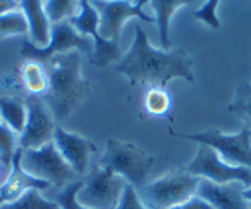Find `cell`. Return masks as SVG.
<instances>
[{"label": "cell", "instance_id": "obj_1", "mask_svg": "<svg viewBox=\"0 0 251 209\" xmlns=\"http://www.w3.org/2000/svg\"><path fill=\"white\" fill-rule=\"evenodd\" d=\"M114 70L126 75L132 84L146 82L152 84V87H164L176 77L194 82L193 60L186 50L174 49L166 52L154 49L141 27H136L131 49L116 64Z\"/></svg>", "mask_w": 251, "mask_h": 209}, {"label": "cell", "instance_id": "obj_2", "mask_svg": "<svg viewBox=\"0 0 251 209\" xmlns=\"http://www.w3.org/2000/svg\"><path fill=\"white\" fill-rule=\"evenodd\" d=\"M44 66L49 74V91L42 99L54 119L62 122L82 106L91 91L80 74V54L77 50L57 54Z\"/></svg>", "mask_w": 251, "mask_h": 209}, {"label": "cell", "instance_id": "obj_3", "mask_svg": "<svg viewBox=\"0 0 251 209\" xmlns=\"http://www.w3.org/2000/svg\"><path fill=\"white\" fill-rule=\"evenodd\" d=\"M99 166L124 178L127 184L139 189L144 186L149 172L154 167V158L136 144L109 138Z\"/></svg>", "mask_w": 251, "mask_h": 209}, {"label": "cell", "instance_id": "obj_4", "mask_svg": "<svg viewBox=\"0 0 251 209\" xmlns=\"http://www.w3.org/2000/svg\"><path fill=\"white\" fill-rule=\"evenodd\" d=\"M200 181L186 169H174L139 187L137 196L148 209H171L194 198Z\"/></svg>", "mask_w": 251, "mask_h": 209}, {"label": "cell", "instance_id": "obj_5", "mask_svg": "<svg viewBox=\"0 0 251 209\" xmlns=\"http://www.w3.org/2000/svg\"><path fill=\"white\" fill-rule=\"evenodd\" d=\"M20 164H22V169L32 178L55 184V186H69L75 183L72 179L77 176L66 163V159L60 156L54 142H49L39 149L22 151Z\"/></svg>", "mask_w": 251, "mask_h": 209}, {"label": "cell", "instance_id": "obj_6", "mask_svg": "<svg viewBox=\"0 0 251 209\" xmlns=\"http://www.w3.org/2000/svg\"><path fill=\"white\" fill-rule=\"evenodd\" d=\"M126 187L127 181L124 178L96 166L77 192V203L87 209H116Z\"/></svg>", "mask_w": 251, "mask_h": 209}, {"label": "cell", "instance_id": "obj_7", "mask_svg": "<svg viewBox=\"0 0 251 209\" xmlns=\"http://www.w3.org/2000/svg\"><path fill=\"white\" fill-rule=\"evenodd\" d=\"M71 50L84 52V54L91 55L92 50H94V42H92V39L80 35L69 22L52 25L50 44L46 49L35 47L29 39L22 40V46H20V55L22 57H25V60H37L40 64L49 62L54 55L66 54V52Z\"/></svg>", "mask_w": 251, "mask_h": 209}, {"label": "cell", "instance_id": "obj_8", "mask_svg": "<svg viewBox=\"0 0 251 209\" xmlns=\"http://www.w3.org/2000/svg\"><path fill=\"white\" fill-rule=\"evenodd\" d=\"M179 138L211 146L229 166L251 169V131L248 127H243L238 134H225L218 129H209L200 134H181Z\"/></svg>", "mask_w": 251, "mask_h": 209}, {"label": "cell", "instance_id": "obj_9", "mask_svg": "<svg viewBox=\"0 0 251 209\" xmlns=\"http://www.w3.org/2000/svg\"><path fill=\"white\" fill-rule=\"evenodd\" d=\"M184 169L191 176L211 181V183L216 184L240 183L245 187L251 186V169L240 166H229L218 156V152L211 146H206V144H200L196 158Z\"/></svg>", "mask_w": 251, "mask_h": 209}, {"label": "cell", "instance_id": "obj_10", "mask_svg": "<svg viewBox=\"0 0 251 209\" xmlns=\"http://www.w3.org/2000/svg\"><path fill=\"white\" fill-rule=\"evenodd\" d=\"M69 23L79 32L80 35L87 37L91 35L92 42H94V50L89 55V62L96 67H106L111 62H119L123 59V52H121L117 42L111 40H104L99 35V14L94 9L92 2H79V12L72 19H69Z\"/></svg>", "mask_w": 251, "mask_h": 209}, {"label": "cell", "instance_id": "obj_11", "mask_svg": "<svg viewBox=\"0 0 251 209\" xmlns=\"http://www.w3.org/2000/svg\"><path fill=\"white\" fill-rule=\"evenodd\" d=\"M27 122L25 129L19 136V147L22 151L39 149L54 140L55 119L42 97L30 95L25 102Z\"/></svg>", "mask_w": 251, "mask_h": 209}, {"label": "cell", "instance_id": "obj_12", "mask_svg": "<svg viewBox=\"0 0 251 209\" xmlns=\"http://www.w3.org/2000/svg\"><path fill=\"white\" fill-rule=\"evenodd\" d=\"M146 3L149 2H92L99 14V35L104 40L117 42L123 25L129 19L137 17L144 22H152V17L144 12Z\"/></svg>", "mask_w": 251, "mask_h": 209}, {"label": "cell", "instance_id": "obj_13", "mask_svg": "<svg viewBox=\"0 0 251 209\" xmlns=\"http://www.w3.org/2000/svg\"><path fill=\"white\" fill-rule=\"evenodd\" d=\"M52 142L55 144L60 156L66 159V163L74 169L77 176L86 172L89 166V158L97 151L96 146L87 138L69 132L60 126L55 127Z\"/></svg>", "mask_w": 251, "mask_h": 209}, {"label": "cell", "instance_id": "obj_14", "mask_svg": "<svg viewBox=\"0 0 251 209\" xmlns=\"http://www.w3.org/2000/svg\"><path fill=\"white\" fill-rule=\"evenodd\" d=\"M245 186L240 183L216 184L201 179L196 196L208 203L213 209H250V203L245 199Z\"/></svg>", "mask_w": 251, "mask_h": 209}, {"label": "cell", "instance_id": "obj_15", "mask_svg": "<svg viewBox=\"0 0 251 209\" xmlns=\"http://www.w3.org/2000/svg\"><path fill=\"white\" fill-rule=\"evenodd\" d=\"M20 156H22V149L19 147L17 154H15V158H14V163H12L9 176H7V179L3 181L2 186H0V206L19 199L20 196H24L30 189L42 191L50 186L46 181L35 179V178H32L30 174H27V172L22 169Z\"/></svg>", "mask_w": 251, "mask_h": 209}, {"label": "cell", "instance_id": "obj_16", "mask_svg": "<svg viewBox=\"0 0 251 209\" xmlns=\"http://www.w3.org/2000/svg\"><path fill=\"white\" fill-rule=\"evenodd\" d=\"M20 10L24 12L29 23V40L39 49H46L50 44L52 23L44 10V3L39 0H24L20 2Z\"/></svg>", "mask_w": 251, "mask_h": 209}, {"label": "cell", "instance_id": "obj_17", "mask_svg": "<svg viewBox=\"0 0 251 209\" xmlns=\"http://www.w3.org/2000/svg\"><path fill=\"white\" fill-rule=\"evenodd\" d=\"M191 2H183V0H152L149 2L151 9L156 12L157 32H159V44L161 49L169 52L171 50V39H169V22L176 10L181 7L188 5Z\"/></svg>", "mask_w": 251, "mask_h": 209}, {"label": "cell", "instance_id": "obj_18", "mask_svg": "<svg viewBox=\"0 0 251 209\" xmlns=\"http://www.w3.org/2000/svg\"><path fill=\"white\" fill-rule=\"evenodd\" d=\"M20 79L30 95H46L49 91V74L44 64L25 60L20 67Z\"/></svg>", "mask_w": 251, "mask_h": 209}, {"label": "cell", "instance_id": "obj_19", "mask_svg": "<svg viewBox=\"0 0 251 209\" xmlns=\"http://www.w3.org/2000/svg\"><path fill=\"white\" fill-rule=\"evenodd\" d=\"M0 116L3 124L10 127L15 134H22L27 122V107L25 104L19 102L10 97H0Z\"/></svg>", "mask_w": 251, "mask_h": 209}, {"label": "cell", "instance_id": "obj_20", "mask_svg": "<svg viewBox=\"0 0 251 209\" xmlns=\"http://www.w3.org/2000/svg\"><path fill=\"white\" fill-rule=\"evenodd\" d=\"M228 111L233 116H236L245 124V127L251 131V84L241 82L236 87V94H234V99L229 104Z\"/></svg>", "mask_w": 251, "mask_h": 209}, {"label": "cell", "instance_id": "obj_21", "mask_svg": "<svg viewBox=\"0 0 251 209\" xmlns=\"http://www.w3.org/2000/svg\"><path fill=\"white\" fill-rule=\"evenodd\" d=\"M0 209H60V206L55 201L44 198L39 189H30L19 199L2 204Z\"/></svg>", "mask_w": 251, "mask_h": 209}, {"label": "cell", "instance_id": "obj_22", "mask_svg": "<svg viewBox=\"0 0 251 209\" xmlns=\"http://www.w3.org/2000/svg\"><path fill=\"white\" fill-rule=\"evenodd\" d=\"M144 109L151 116H168L171 111V95L164 87H149L144 95Z\"/></svg>", "mask_w": 251, "mask_h": 209}, {"label": "cell", "instance_id": "obj_23", "mask_svg": "<svg viewBox=\"0 0 251 209\" xmlns=\"http://www.w3.org/2000/svg\"><path fill=\"white\" fill-rule=\"evenodd\" d=\"M44 10H46L49 20L52 25L55 23L69 22L79 12V2H72V0H50V2L44 3Z\"/></svg>", "mask_w": 251, "mask_h": 209}, {"label": "cell", "instance_id": "obj_24", "mask_svg": "<svg viewBox=\"0 0 251 209\" xmlns=\"http://www.w3.org/2000/svg\"><path fill=\"white\" fill-rule=\"evenodd\" d=\"M19 151V134H15L7 124L0 126V163L10 172L12 163Z\"/></svg>", "mask_w": 251, "mask_h": 209}, {"label": "cell", "instance_id": "obj_25", "mask_svg": "<svg viewBox=\"0 0 251 209\" xmlns=\"http://www.w3.org/2000/svg\"><path fill=\"white\" fill-rule=\"evenodd\" d=\"M29 32V23L22 10H14L0 15V37L10 35H24Z\"/></svg>", "mask_w": 251, "mask_h": 209}, {"label": "cell", "instance_id": "obj_26", "mask_svg": "<svg viewBox=\"0 0 251 209\" xmlns=\"http://www.w3.org/2000/svg\"><path fill=\"white\" fill-rule=\"evenodd\" d=\"M82 186H84V181H75V183L64 187V189L55 196V203L59 204L60 209H87L77 203V192L80 191Z\"/></svg>", "mask_w": 251, "mask_h": 209}, {"label": "cell", "instance_id": "obj_27", "mask_svg": "<svg viewBox=\"0 0 251 209\" xmlns=\"http://www.w3.org/2000/svg\"><path fill=\"white\" fill-rule=\"evenodd\" d=\"M216 9H218V2H216V0H211V2L203 3V5H201V9L194 10L193 15L198 20L204 22L206 25H209L211 29L218 30L221 27V23H220V19L216 17Z\"/></svg>", "mask_w": 251, "mask_h": 209}, {"label": "cell", "instance_id": "obj_28", "mask_svg": "<svg viewBox=\"0 0 251 209\" xmlns=\"http://www.w3.org/2000/svg\"><path fill=\"white\" fill-rule=\"evenodd\" d=\"M116 209H148V208L141 203L136 187L131 186V184H127V187H126L123 198H121L119 204H117Z\"/></svg>", "mask_w": 251, "mask_h": 209}, {"label": "cell", "instance_id": "obj_29", "mask_svg": "<svg viewBox=\"0 0 251 209\" xmlns=\"http://www.w3.org/2000/svg\"><path fill=\"white\" fill-rule=\"evenodd\" d=\"M171 209H213L209 206L208 203H204L201 198H198V196H194L189 201H186L183 204H177V206H174Z\"/></svg>", "mask_w": 251, "mask_h": 209}, {"label": "cell", "instance_id": "obj_30", "mask_svg": "<svg viewBox=\"0 0 251 209\" xmlns=\"http://www.w3.org/2000/svg\"><path fill=\"white\" fill-rule=\"evenodd\" d=\"M20 2H14V0H0V15L9 14V12L19 10Z\"/></svg>", "mask_w": 251, "mask_h": 209}, {"label": "cell", "instance_id": "obj_31", "mask_svg": "<svg viewBox=\"0 0 251 209\" xmlns=\"http://www.w3.org/2000/svg\"><path fill=\"white\" fill-rule=\"evenodd\" d=\"M7 176H9V171H7L5 167H3V164L0 163V186H2V183L7 179Z\"/></svg>", "mask_w": 251, "mask_h": 209}, {"label": "cell", "instance_id": "obj_32", "mask_svg": "<svg viewBox=\"0 0 251 209\" xmlns=\"http://www.w3.org/2000/svg\"><path fill=\"white\" fill-rule=\"evenodd\" d=\"M243 194H245V199L251 204V186L250 187H245V192H243Z\"/></svg>", "mask_w": 251, "mask_h": 209}, {"label": "cell", "instance_id": "obj_33", "mask_svg": "<svg viewBox=\"0 0 251 209\" xmlns=\"http://www.w3.org/2000/svg\"><path fill=\"white\" fill-rule=\"evenodd\" d=\"M2 124H3V120H2V116H0V126H2Z\"/></svg>", "mask_w": 251, "mask_h": 209}, {"label": "cell", "instance_id": "obj_34", "mask_svg": "<svg viewBox=\"0 0 251 209\" xmlns=\"http://www.w3.org/2000/svg\"><path fill=\"white\" fill-rule=\"evenodd\" d=\"M250 209H251V204H250Z\"/></svg>", "mask_w": 251, "mask_h": 209}]
</instances>
